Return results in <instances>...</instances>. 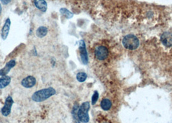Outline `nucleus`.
<instances>
[{
  "instance_id": "15",
  "label": "nucleus",
  "mask_w": 172,
  "mask_h": 123,
  "mask_svg": "<svg viewBox=\"0 0 172 123\" xmlns=\"http://www.w3.org/2000/svg\"><path fill=\"white\" fill-rule=\"evenodd\" d=\"M78 108H79L78 105L75 104V106H74L73 111H72V115H73V119H74V121L75 122V123H80V122L79 119H78Z\"/></svg>"
},
{
  "instance_id": "10",
  "label": "nucleus",
  "mask_w": 172,
  "mask_h": 123,
  "mask_svg": "<svg viewBox=\"0 0 172 123\" xmlns=\"http://www.w3.org/2000/svg\"><path fill=\"white\" fill-rule=\"evenodd\" d=\"M16 65V62L14 60H11L6 63L5 67L0 70V76H6L7 75L9 71L11 70V69L13 68Z\"/></svg>"
},
{
  "instance_id": "17",
  "label": "nucleus",
  "mask_w": 172,
  "mask_h": 123,
  "mask_svg": "<svg viewBox=\"0 0 172 123\" xmlns=\"http://www.w3.org/2000/svg\"><path fill=\"white\" fill-rule=\"evenodd\" d=\"M87 77V75L86 73H84V72H80L76 75L77 81L80 82H83L84 81H86Z\"/></svg>"
},
{
  "instance_id": "6",
  "label": "nucleus",
  "mask_w": 172,
  "mask_h": 123,
  "mask_svg": "<svg viewBox=\"0 0 172 123\" xmlns=\"http://www.w3.org/2000/svg\"><path fill=\"white\" fill-rule=\"evenodd\" d=\"M14 101L11 97H9L6 99L5 105L3 106V108L1 109V114L4 116H8L11 111V108Z\"/></svg>"
},
{
  "instance_id": "16",
  "label": "nucleus",
  "mask_w": 172,
  "mask_h": 123,
  "mask_svg": "<svg viewBox=\"0 0 172 123\" xmlns=\"http://www.w3.org/2000/svg\"><path fill=\"white\" fill-rule=\"evenodd\" d=\"M60 12L63 16H65V17L67 19L71 18H73V13L71 12L69 10H67L65 8H62V9H60Z\"/></svg>"
},
{
  "instance_id": "13",
  "label": "nucleus",
  "mask_w": 172,
  "mask_h": 123,
  "mask_svg": "<svg viewBox=\"0 0 172 123\" xmlns=\"http://www.w3.org/2000/svg\"><path fill=\"white\" fill-rule=\"evenodd\" d=\"M47 32H48V29H47L46 27L42 26L40 27L36 30V34L38 38H43L47 35Z\"/></svg>"
},
{
  "instance_id": "2",
  "label": "nucleus",
  "mask_w": 172,
  "mask_h": 123,
  "mask_svg": "<svg viewBox=\"0 0 172 123\" xmlns=\"http://www.w3.org/2000/svg\"><path fill=\"white\" fill-rule=\"evenodd\" d=\"M124 47L129 50H135L139 46V40L133 35H128L124 36L122 40Z\"/></svg>"
},
{
  "instance_id": "1",
  "label": "nucleus",
  "mask_w": 172,
  "mask_h": 123,
  "mask_svg": "<svg viewBox=\"0 0 172 123\" xmlns=\"http://www.w3.org/2000/svg\"><path fill=\"white\" fill-rule=\"evenodd\" d=\"M56 94V90L53 88L49 87L36 91L32 96V99L35 102H40L45 101Z\"/></svg>"
},
{
  "instance_id": "14",
  "label": "nucleus",
  "mask_w": 172,
  "mask_h": 123,
  "mask_svg": "<svg viewBox=\"0 0 172 123\" xmlns=\"http://www.w3.org/2000/svg\"><path fill=\"white\" fill-rule=\"evenodd\" d=\"M101 108H102L104 110L107 111L110 109L111 108V106H112V103H111V101L108 99H104L100 103Z\"/></svg>"
},
{
  "instance_id": "3",
  "label": "nucleus",
  "mask_w": 172,
  "mask_h": 123,
  "mask_svg": "<svg viewBox=\"0 0 172 123\" xmlns=\"http://www.w3.org/2000/svg\"><path fill=\"white\" fill-rule=\"evenodd\" d=\"M90 108V104L89 102H83L80 106L78 110V117L80 122L83 123H87L89 121V117L88 115V111Z\"/></svg>"
},
{
  "instance_id": "5",
  "label": "nucleus",
  "mask_w": 172,
  "mask_h": 123,
  "mask_svg": "<svg viewBox=\"0 0 172 123\" xmlns=\"http://www.w3.org/2000/svg\"><path fill=\"white\" fill-rule=\"evenodd\" d=\"M79 51L81 60L83 64H87L88 63V56L86 50V44L83 40H80L79 44Z\"/></svg>"
},
{
  "instance_id": "4",
  "label": "nucleus",
  "mask_w": 172,
  "mask_h": 123,
  "mask_svg": "<svg viewBox=\"0 0 172 123\" xmlns=\"http://www.w3.org/2000/svg\"><path fill=\"white\" fill-rule=\"evenodd\" d=\"M109 55L108 49L103 45L96 46L94 49V56L99 60H104Z\"/></svg>"
},
{
  "instance_id": "11",
  "label": "nucleus",
  "mask_w": 172,
  "mask_h": 123,
  "mask_svg": "<svg viewBox=\"0 0 172 123\" xmlns=\"http://www.w3.org/2000/svg\"><path fill=\"white\" fill-rule=\"evenodd\" d=\"M34 3L37 9L42 12H45L47 9V3L45 0H34Z\"/></svg>"
},
{
  "instance_id": "21",
  "label": "nucleus",
  "mask_w": 172,
  "mask_h": 123,
  "mask_svg": "<svg viewBox=\"0 0 172 123\" xmlns=\"http://www.w3.org/2000/svg\"><path fill=\"white\" fill-rule=\"evenodd\" d=\"M104 123H108V122H104Z\"/></svg>"
},
{
  "instance_id": "18",
  "label": "nucleus",
  "mask_w": 172,
  "mask_h": 123,
  "mask_svg": "<svg viewBox=\"0 0 172 123\" xmlns=\"http://www.w3.org/2000/svg\"><path fill=\"white\" fill-rule=\"evenodd\" d=\"M99 93L98 91H95L94 92V94L92 97V100H91V102H92V104H96V102H97L98 99H99Z\"/></svg>"
},
{
  "instance_id": "8",
  "label": "nucleus",
  "mask_w": 172,
  "mask_h": 123,
  "mask_svg": "<svg viewBox=\"0 0 172 123\" xmlns=\"http://www.w3.org/2000/svg\"><path fill=\"white\" fill-rule=\"evenodd\" d=\"M36 83V78L32 76H29L27 77L23 78L21 82L22 85L26 88H31L35 86Z\"/></svg>"
},
{
  "instance_id": "20",
  "label": "nucleus",
  "mask_w": 172,
  "mask_h": 123,
  "mask_svg": "<svg viewBox=\"0 0 172 123\" xmlns=\"http://www.w3.org/2000/svg\"><path fill=\"white\" fill-rule=\"evenodd\" d=\"M1 11H2V6H1V5L0 4V14H1Z\"/></svg>"
},
{
  "instance_id": "9",
  "label": "nucleus",
  "mask_w": 172,
  "mask_h": 123,
  "mask_svg": "<svg viewBox=\"0 0 172 123\" xmlns=\"http://www.w3.org/2000/svg\"><path fill=\"white\" fill-rule=\"evenodd\" d=\"M11 19L10 18H7L3 25L2 30H1V38L3 40H6L9 35L10 28H11Z\"/></svg>"
},
{
  "instance_id": "7",
  "label": "nucleus",
  "mask_w": 172,
  "mask_h": 123,
  "mask_svg": "<svg viewBox=\"0 0 172 123\" xmlns=\"http://www.w3.org/2000/svg\"><path fill=\"white\" fill-rule=\"evenodd\" d=\"M160 40L163 45L166 47H172V33L165 32L161 36Z\"/></svg>"
},
{
  "instance_id": "19",
  "label": "nucleus",
  "mask_w": 172,
  "mask_h": 123,
  "mask_svg": "<svg viewBox=\"0 0 172 123\" xmlns=\"http://www.w3.org/2000/svg\"><path fill=\"white\" fill-rule=\"evenodd\" d=\"M12 0H0V1L1 2V3L3 5H8L9 3H10L11 2Z\"/></svg>"
},
{
  "instance_id": "12",
  "label": "nucleus",
  "mask_w": 172,
  "mask_h": 123,
  "mask_svg": "<svg viewBox=\"0 0 172 123\" xmlns=\"http://www.w3.org/2000/svg\"><path fill=\"white\" fill-rule=\"evenodd\" d=\"M11 78L9 76H3L0 78V89H3L9 86L11 83Z\"/></svg>"
}]
</instances>
